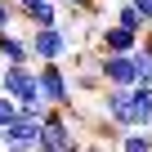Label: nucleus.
<instances>
[{
  "instance_id": "423d86ee",
  "label": "nucleus",
  "mask_w": 152,
  "mask_h": 152,
  "mask_svg": "<svg viewBox=\"0 0 152 152\" xmlns=\"http://www.w3.org/2000/svg\"><path fill=\"white\" fill-rule=\"evenodd\" d=\"M139 45V31L134 27H121V23H107V27H99V36H94V49L99 54H130Z\"/></svg>"
},
{
  "instance_id": "6e6552de",
  "label": "nucleus",
  "mask_w": 152,
  "mask_h": 152,
  "mask_svg": "<svg viewBox=\"0 0 152 152\" xmlns=\"http://www.w3.org/2000/svg\"><path fill=\"white\" fill-rule=\"evenodd\" d=\"M130 103H134V121H139L143 130H152V85L134 81V85H130Z\"/></svg>"
},
{
  "instance_id": "39448f33",
  "label": "nucleus",
  "mask_w": 152,
  "mask_h": 152,
  "mask_svg": "<svg viewBox=\"0 0 152 152\" xmlns=\"http://www.w3.org/2000/svg\"><path fill=\"white\" fill-rule=\"evenodd\" d=\"M0 143H5V152H31L40 143V116H14L0 130Z\"/></svg>"
},
{
  "instance_id": "f8f14e48",
  "label": "nucleus",
  "mask_w": 152,
  "mask_h": 152,
  "mask_svg": "<svg viewBox=\"0 0 152 152\" xmlns=\"http://www.w3.org/2000/svg\"><path fill=\"white\" fill-rule=\"evenodd\" d=\"M45 112V99L40 94H31V99H18V116H40Z\"/></svg>"
},
{
  "instance_id": "0eeeda50",
  "label": "nucleus",
  "mask_w": 152,
  "mask_h": 152,
  "mask_svg": "<svg viewBox=\"0 0 152 152\" xmlns=\"http://www.w3.org/2000/svg\"><path fill=\"white\" fill-rule=\"evenodd\" d=\"M23 27H40V23H58V0H9Z\"/></svg>"
},
{
  "instance_id": "7ed1b4c3",
  "label": "nucleus",
  "mask_w": 152,
  "mask_h": 152,
  "mask_svg": "<svg viewBox=\"0 0 152 152\" xmlns=\"http://www.w3.org/2000/svg\"><path fill=\"white\" fill-rule=\"evenodd\" d=\"M0 94H9L14 103L40 94L36 90V67L31 63H5V67H0Z\"/></svg>"
},
{
  "instance_id": "dca6fc26",
  "label": "nucleus",
  "mask_w": 152,
  "mask_h": 152,
  "mask_svg": "<svg viewBox=\"0 0 152 152\" xmlns=\"http://www.w3.org/2000/svg\"><path fill=\"white\" fill-rule=\"evenodd\" d=\"M63 152H81V143H72V148H63Z\"/></svg>"
},
{
  "instance_id": "20e7f679",
  "label": "nucleus",
  "mask_w": 152,
  "mask_h": 152,
  "mask_svg": "<svg viewBox=\"0 0 152 152\" xmlns=\"http://www.w3.org/2000/svg\"><path fill=\"white\" fill-rule=\"evenodd\" d=\"M94 67H99V81L103 85H134L139 72H134V49L130 54H94Z\"/></svg>"
},
{
  "instance_id": "f257e3e1",
  "label": "nucleus",
  "mask_w": 152,
  "mask_h": 152,
  "mask_svg": "<svg viewBox=\"0 0 152 152\" xmlns=\"http://www.w3.org/2000/svg\"><path fill=\"white\" fill-rule=\"evenodd\" d=\"M27 54L36 63H63L72 54V31L63 23H40V27H27Z\"/></svg>"
},
{
  "instance_id": "ddd939ff",
  "label": "nucleus",
  "mask_w": 152,
  "mask_h": 152,
  "mask_svg": "<svg viewBox=\"0 0 152 152\" xmlns=\"http://www.w3.org/2000/svg\"><path fill=\"white\" fill-rule=\"evenodd\" d=\"M14 116H18V103H14L9 94H0V130H5V125H9Z\"/></svg>"
},
{
  "instance_id": "4468645a",
  "label": "nucleus",
  "mask_w": 152,
  "mask_h": 152,
  "mask_svg": "<svg viewBox=\"0 0 152 152\" xmlns=\"http://www.w3.org/2000/svg\"><path fill=\"white\" fill-rule=\"evenodd\" d=\"M58 5H63L67 14H90V9L99 5V0H58Z\"/></svg>"
},
{
  "instance_id": "f3484780",
  "label": "nucleus",
  "mask_w": 152,
  "mask_h": 152,
  "mask_svg": "<svg viewBox=\"0 0 152 152\" xmlns=\"http://www.w3.org/2000/svg\"><path fill=\"white\" fill-rule=\"evenodd\" d=\"M31 152H49V148H40V143H36V148H31Z\"/></svg>"
},
{
  "instance_id": "9b49d317",
  "label": "nucleus",
  "mask_w": 152,
  "mask_h": 152,
  "mask_svg": "<svg viewBox=\"0 0 152 152\" xmlns=\"http://www.w3.org/2000/svg\"><path fill=\"white\" fill-rule=\"evenodd\" d=\"M116 23H121V27H134V31H143V27H148V23L139 18V9L130 5V0H121V5H116Z\"/></svg>"
},
{
  "instance_id": "1a4fd4ad",
  "label": "nucleus",
  "mask_w": 152,
  "mask_h": 152,
  "mask_svg": "<svg viewBox=\"0 0 152 152\" xmlns=\"http://www.w3.org/2000/svg\"><path fill=\"white\" fill-rule=\"evenodd\" d=\"M0 58H5V63H31L27 36L23 31H0Z\"/></svg>"
},
{
  "instance_id": "9d476101",
  "label": "nucleus",
  "mask_w": 152,
  "mask_h": 152,
  "mask_svg": "<svg viewBox=\"0 0 152 152\" xmlns=\"http://www.w3.org/2000/svg\"><path fill=\"white\" fill-rule=\"evenodd\" d=\"M116 152H152V130H143V125L121 130L116 134Z\"/></svg>"
},
{
  "instance_id": "2eb2a0df",
  "label": "nucleus",
  "mask_w": 152,
  "mask_h": 152,
  "mask_svg": "<svg viewBox=\"0 0 152 152\" xmlns=\"http://www.w3.org/2000/svg\"><path fill=\"white\" fill-rule=\"evenodd\" d=\"M130 5H134V9H139V18L152 27V0H130Z\"/></svg>"
},
{
  "instance_id": "f03ea898",
  "label": "nucleus",
  "mask_w": 152,
  "mask_h": 152,
  "mask_svg": "<svg viewBox=\"0 0 152 152\" xmlns=\"http://www.w3.org/2000/svg\"><path fill=\"white\" fill-rule=\"evenodd\" d=\"M36 90H40L45 107H72V99H76L63 63H40V67H36Z\"/></svg>"
}]
</instances>
